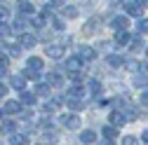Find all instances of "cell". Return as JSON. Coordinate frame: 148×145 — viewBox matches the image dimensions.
<instances>
[{
    "label": "cell",
    "mask_w": 148,
    "mask_h": 145,
    "mask_svg": "<svg viewBox=\"0 0 148 145\" xmlns=\"http://www.w3.org/2000/svg\"><path fill=\"white\" fill-rule=\"evenodd\" d=\"M59 124L66 126V129H71V131H75V129H80V124H82V122H80L78 115H68V112H66V115L59 117Z\"/></svg>",
    "instance_id": "1"
},
{
    "label": "cell",
    "mask_w": 148,
    "mask_h": 145,
    "mask_svg": "<svg viewBox=\"0 0 148 145\" xmlns=\"http://www.w3.org/2000/svg\"><path fill=\"white\" fill-rule=\"evenodd\" d=\"M47 84H49V87H61V84H64L61 70H49V72H47Z\"/></svg>",
    "instance_id": "2"
},
{
    "label": "cell",
    "mask_w": 148,
    "mask_h": 145,
    "mask_svg": "<svg viewBox=\"0 0 148 145\" xmlns=\"http://www.w3.org/2000/svg\"><path fill=\"white\" fill-rule=\"evenodd\" d=\"M80 68H82V59L78 56H68V61H66V70L68 72H80Z\"/></svg>",
    "instance_id": "3"
},
{
    "label": "cell",
    "mask_w": 148,
    "mask_h": 145,
    "mask_svg": "<svg viewBox=\"0 0 148 145\" xmlns=\"http://www.w3.org/2000/svg\"><path fill=\"white\" fill-rule=\"evenodd\" d=\"M16 9H19L24 16H33V3L31 0H19V3H16Z\"/></svg>",
    "instance_id": "4"
},
{
    "label": "cell",
    "mask_w": 148,
    "mask_h": 145,
    "mask_svg": "<svg viewBox=\"0 0 148 145\" xmlns=\"http://www.w3.org/2000/svg\"><path fill=\"white\" fill-rule=\"evenodd\" d=\"M47 56L49 59H61L64 56V45H47Z\"/></svg>",
    "instance_id": "5"
},
{
    "label": "cell",
    "mask_w": 148,
    "mask_h": 145,
    "mask_svg": "<svg viewBox=\"0 0 148 145\" xmlns=\"http://www.w3.org/2000/svg\"><path fill=\"white\" fill-rule=\"evenodd\" d=\"M108 119H110V124H113V126H122V124L127 122V115H125V112H120V110H113Z\"/></svg>",
    "instance_id": "6"
},
{
    "label": "cell",
    "mask_w": 148,
    "mask_h": 145,
    "mask_svg": "<svg viewBox=\"0 0 148 145\" xmlns=\"http://www.w3.org/2000/svg\"><path fill=\"white\" fill-rule=\"evenodd\" d=\"M110 26H113L115 30H127L129 19H127V16H115V19H110Z\"/></svg>",
    "instance_id": "7"
},
{
    "label": "cell",
    "mask_w": 148,
    "mask_h": 145,
    "mask_svg": "<svg viewBox=\"0 0 148 145\" xmlns=\"http://www.w3.org/2000/svg\"><path fill=\"white\" fill-rule=\"evenodd\" d=\"M85 89H87V94H89V96H99V94H101V84H99L97 80H87Z\"/></svg>",
    "instance_id": "8"
},
{
    "label": "cell",
    "mask_w": 148,
    "mask_h": 145,
    "mask_svg": "<svg viewBox=\"0 0 148 145\" xmlns=\"http://www.w3.org/2000/svg\"><path fill=\"white\" fill-rule=\"evenodd\" d=\"M78 56L82 59V61H92V59H94L97 56V54H94V49H92V47H78Z\"/></svg>",
    "instance_id": "9"
},
{
    "label": "cell",
    "mask_w": 148,
    "mask_h": 145,
    "mask_svg": "<svg viewBox=\"0 0 148 145\" xmlns=\"http://www.w3.org/2000/svg\"><path fill=\"white\" fill-rule=\"evenodd\" d=\"M35 42H38V38L33 33H21V47L31 49V47H35Z\"/></svg>",
    "instance_id": "10"
},
{
    "label": "cell",
    "mask_w": 148,
    "mask_h": 145,
    "mask_svg": "<svg viewBox=\"0 0 148 145\" xmlns=\"http://www.w3.org/2000/svg\"><path fill=\"white\" fill-rule=\"evenodd\" d=\"M68 96H73V98H85V96H89V94H87V89H85V87L73 84V87H71V91H68Z\"/></svg>",
    "instance_id": "11"
},
{
    "label": "cell",
    "mask_w": 148,
    "mask_h": 145,
    "mask_svg": "<svg viewBox=\"0 0 148 145\" xmlns=\"http://www.w3.org/2000/svg\"><path fill=\"white\" fill-rule=\"evenodd\" d=\"M3 110H5L7 115H16V112H21V103H19V101H7Z\"/></svg>",
    "instance_id": "12"
},
{
    "label": "cell",
    "mask_w": 148,
    "mask_h": 145,
    "mask_svg": "<svg viewBox=\"0 0 148 145\" xmlns=\"http://www.w3.org/2000/svg\"><path fill=\"white\" fill-rule=\"evenodd\" d=\"M66 105L71 108L73 112H78V110H82V105H85V103H82V98H73V96H66Z\"/></svg>",
    "instance_id": "13"
},
{
    "label": "cell",
    "mask_w": 148,
    "mask_h": 145,
    "mask_svg": "<svg viewBox=\"0 0 148 145\" xmlns=\"http://www.w3.org/2000/svg\"><path fill=\"white\" fill-rule=\"evenodd\" d=\"M10 82H12V87L16 89V91H24V87H26V77L24 75H12Z\"/></svg>",
    "instance_id": "14"
},
{
    "label": "cell",
    "mask_w": 148,
    "mask_h": 145,
    "mask_svg": "<svg viewBox=\"0 0 148 145\" xmlns=\"http://www.w3.org/2000/svg\"><path fill=\"white\" fill-rule=\"evenodd\" d=\"M106 63L113 66V68H120V66H125V59L118 56V54H108V56H106Z\"/></svg>",
    "instance_id": "15"
},
{
    "label": "cell",
    "mask_w": 148,
    "mask_h": 145,
    "mask_svg": "<svg viewBox=\"0 0 148 145\" xmlns=\"http://www.w3.org/2000/svg\"><path fill=\"white\" fill-rule=\"evenodd\" d=\"M26 66H28V70H38V72H40V70H42V59H38V56H31Z\"/></svg>",
    "instance_id": "16"
},
{
    "label": "cell",
    "mask_w": 148,
    "mask_h": 145,
    "mask_svg": "<svg viewBox=\"0 0 148 145\" xmlns=\"http://www.w3.org/2000/svg\"><path fill=\"white\" fill-rule=\"evenodd\" d=\"M94 140H97L94 131H89V129H87V131H82V133H80V143H85V145H92Z\"/></svg>",
    "instance_id": "17"
},
{
    "label": "cell",
    "mask_w": 148,
    "mask_h": 145,
    "mask_svg": "<svg viewBox=\"0 0 148 145\" xmlns=\"http://www.w3.org/2000/svg\"><path fill=\"white\" fill-rule=\"evenodd\" d=\"M134 87L148 89V75H146V72H143V75H134Z\"/></svg>",
    "instance_id": "18"
},
{
    "label": "cell",
    "mask_w": 148,
    "mask_h": 145,
    "mask_svg": "<svg viewBox=\"0 0 148 145\" xmlns=\"http://www.w3.org/2000/svg\"><path fill=\"white\" fill-rule=\"evenodd\" d=\"M3 133H5V136H14V133H16V124L10 122V119L3 122Z\"/></svg>",
    "instance_id": "19"
},
{
    "label": "cell",
    "mask_w": 148,
    "mask_h": 145,
    "mask_svg": "<svg viewBox=\"0 0 148 145\" xmlns=\"http://www.w3.org/2000/svg\"><path fill=\"white\" fill-rule=\"evenodd\" d=\"M125 9H127V14H132V16H141V5H136V3H127Z\"/></svg>",
    "instance_id": "20"
},
{
    "label": "cell",
    "mask_w": 148,
    "mask_h": 145,
    "mask_svg": "<svg viewBox=\"0 0 148 145\" xmlns=\"http://www.w3.org/2000/svg\"><path fill=\"white\" fill-rule=\"evenodd\" d=\"M21 103H24V105H33V103H35V94L24 89V91H21Z\"/></svg>",
    "instance_id": "21"
},
{
    "label": "cell",
    "mask_w": 148,
    "mask_h": 145,
    "mask_svg": "<svg viewBox=\"0 0 148 145\" xmlns=\"http://www.w3.org/2000/svg\"><path fill=\"white\" fill-rule=\"evenodd\" d=\"M99 24H101V21H99V16H94V19H89V21L85 24V33H94V30L99 28Z\"/></svg>",
    "instance_id": "22"
},
{
    "label": "cell",
    "mask_w": 148,
    "mask_h": 145,
    "mask_svg": "<svg viewBox=\"0 0 148 145\" xmlns=\"http://www.w3.org/2000/svg\"><path fill=\"white\" fill-rule=\"evenodd\" d=\"M115 42L118 45H129V33L127 30H118L115 33Z\"/></svg>",
    "instance_id": "23"
},
{
    "label": "cell",
    "mask_w": 148,
    "mask_h": 145,
    "mask_svg": "<svg viewBox=\"0 0 148 145\" xmlns=\"http://www.w3.org/2000/svg\"><path fill=\"white\" fill-rule=\"evenodd\" d=\"M103 138H115L118 136V126H113V124H108V126H103Z\"/></svg>",
    "instance_id": "24"
},
{
    "label": "cell",
    "mask_w": 148,
    "mask_h": 145,
    "mask_svg": "<svg viewBox=\"0 0 148 145\" xmlns=\"http://www.w3.org/2000/svg\"><path fill=\"white\" fill-rule=\"evenodd\" d=\"M57 143V133H42L40 136V145H54Z\"/></svg>",
    "instance_id": "25"
},
{
    "label": "cell",
    "mask_w": 148,
    "mask_h": 145,
    "mask_svg": "<svg viewBox=\"0 0 148 145\" xmlns=\"http://www.w3.org/2000/svg\"><path fill=\"white\" fill-rule=\"evenodd\" d=\"M28 143V136H24V133H14L12 136V145H26Z\"/></svg>",
    "instance_id": "26"
},
{
    "label": "cell",
    "mask_w": 148,
    "mask_h": 145,
    "mask_svg": "<svg viewBox=\"0 0 148 145\" xmlns=\"http://www.w3.org/2000/svg\"><path fill=\"white\" fill-rule=\"evenodd\" d=\"M49 21H52V26H54V30H59V33L64 30V19H61V16H57V14H54V16H52Z\"/></svg>",
    "instance_id": "27"
},
{
    "label": "cell",
    "mask_w": 148,
    "mask_h": 145,
    "mask_svg": "<svg viewBox=\"0 0 148 145\" xmlns=\"http://www.w3.org/2000/svg\"><path fill=\"white\" fill-rule=\"evenodd\" d=\"M19 54H21V47H19V45H10V47H7V56L16 59V56H19Z\"/></svg>",
    "instance_id": "28"
},
{
    "label": "cell",
    "mask_w": 148,
    "mask_h": 145,
    "mask_svg": "<svg viewBox=\"0 0 148 145\" xmlns=\"http://www.w3.org/2000/svg\"><path fill=\"white\" fill-rule=\"evenodd\" d=\"M35 96H49V84H38L35 87Z\"/></svg>",
    "instance_id": "29"
},
{
    "label": "cell",
    "mask_w": 148,
    "mask_h": 145,
    "mask_svg": "<svg viewBox=\"0 0 148 145\" xmlns=\"http://www.w3.org/2000/svg\"><path fill=\"white\" fill-rule=\"evenodd\" d=\"M64 16H66V19H75V16H78V7H64Z\"/></svg>",
    "instance_id": "30"
},
{
    "label": "cell",
    "mask_w": 148,
    "mask_h": 145,
    "mask_svg": "<svg viewBox=\"0 0 148 145\" xmlns=\"http://www.w3.org/2000/svg\"><path fill=\"white\" fill-rule=\"evenodd\" d=\"M136 30L139 33H148V19H136Z\"/></svg>",
    "instance_id": "31"
},
{
    "label": "cell",
    "mask_w": 148,
    "mask_h": 145,
    "mask_svg": "<svg viewBox=\"0 0 148 145\" xmlns=\"http://www.w3.org/2000/svg\"><path fill=\"white\" fill-rule=\"evenodd\" d=\"M122 145H139V140H136L134 136H125V138H122Z\"/></svg>",
    "instance_id": "32"
},
{
    "label": "cell",
    "mask_w": 148,
    "mask_h": 145,
    "mask_svg": "<svg viewBox=\"0 0 148 145\" xmlns=\"http://www.w3.org/2000/svg\"><path fill=\"white\" fill-rule=\"evenodd\" d=\"M24 77H28V80H38V77H40V72H38V70H26V72H24Z\"/></svg>",
    "instance_id": "33"
},
{
    "label": "cell",
    "mask_w": 148,
    "mask_h": 145,
    "mask_svg": "<svg viewBox=\"0 0 148 145\" xmlns=\"http://www.w3.org/2000/svg\"><path fill=\"white\" fill-rule=\"evenodd\" d=\"M125 66H127L129 70H139V68H141V66H139L136 61H125Z\"/></svg>",
    "instance_id": "34"
},
{
    "label": "cell",
    "mask_w": 148,
    "mask_h": 145,
    "mask_svg": "<svg viewBox=\"0 0 148 145\" xmlns=\"http://www.w3.org/2000/svg\"><path fill=\"white\" fill-rule=\"evenodd\" d=\"M141 105L148 108V89H143V94H141Z\"/></svg>",
    "instance_id": "35"
},
{
    "label": "cell",
    "mask_w": 148,
    "mask_h": 145,
    "mask_svg": "<svg viewBox=\"0 0 148 145\" xmlns=\"http://www.w3.org/2000/svg\"><path fill=\"white\" fill-rule=\"evenodd\" d=\"M33 24H35V26H42V24H45V16H42V14L33 16Z\"/></svg>",
    "instance_id": "36"
},
{
    "label": "cell",
    "mask_w": 148,
    "mask_h": 145,
    "mask_svg": "<svg viewBox=\"0 0 148 145\" xmlns=\"http://www.w3.org/2000/svg\"><path fill=\"white\" fill-rule=\"evenodd\" d=\"M10 33H12L10 26H3V24H0V35H3V38H5V35H10Z\"/></svg>",
    "instance_id": "37"
},
{
    "label": "cell",
    "mask_w": 148,
    "mask_h": 145,
    "mask_svg": "<svg viewBox=\"0 0 148 145\" xmlns=\"http://www.w3.org/2000/svg\"><path fill=\"white\" fill-rule=\"evenodd\" d=\"M7 54H0V68H7Z\"/></svg>",
    "instance_id": "38"
},
{
    "label": "cell",
    "mask_w": 148,
    "mask_h": 145,
    "mask_svg": "<svg viewBox=\"0 0 148 145\" xmlns=\"http://www.w3.org/2000/svg\"><path fill=\"white\" fill-rule=\"evenodd\" d=\"M49 3V7H59V5H64V0H47Z\"/></svg>",
    "instance_id": "39"
},
{
    "label": "cell",
    "mask_w": 148,
    "mask_h": 145,
    "mask_svg": "<svg viewBox=\"0 0 148 145\" xmlns=\"http://www.w3.org/2000/svg\"><path fill=\"white\" fill-rule=\"evenodd\" d=\"M101 145H113V138H101Z\"/></svg>",
    "instance_id": "40"
},
{
    "label": "cell",
    "mask_w": 148,
    "mask_h": 145,
    "mask_svg": "<svg viewBox=\"0 0 148 145\" xmlns=\"http://www.w3.org/2000/svg\"><path fill=\"white\" fill-rule=\"evenodd\" d=\"M5 94H7V87H5V84H0V98H3Z\"/></svg>",
    "instance_id": "41"
},
{
    "label": "cell",
    "mask_w": 148,
    "mask_h": 145,
    "mask_svg": "<svg viewBox=\"0 0 148 145\" xmlns=\"http://www.w3.org/2000/svg\"><path fill=\"white\" fill-rule=\"evenodd\" d=\"M141 140H143V143H148V129L143 131V136H141Z\"/></svg>",
    "instance_id": "42"
},
{
    "label": "cell",
    "mask_w": 148,
    "mask_h": 145,
    "mask_svg": "<svg viewBox=\"0 0 148 145\" xmlns=\"http://www.w3.org/2000/svg\"><path fill=\"white\" fill-rule=\"evenodd\" d=\"M136 5H141V7H146V5H148V0H136Z\"/></svg>",
    "instance_id": "43"
},
{
    "label": "cell",
    "mask_w": 148,
    "mask_h": 145,
    "mask_svg": "<svg viewBox=\"0 0 148 145\" xmlns=\"http://www.w3.org/2000/svg\"><path fill=\"white\" fill-rule=\"evenodd\" d=\"M5 70H7V68H0V77H5Z\"/></svg>",
    "instance_id": "44"
},
{
    "label": "cell",
    "mask_w": 148,
    "mask_h": 145,
    "mask_svg": "<svg viewBox=\"0 0 148 145\" xmlns=\"http://www.w3.org/2000/svg\"><path fill=\"white\" fill-rule=\"evenodd\" d=\"M3 112H5V110H0V117H3Z\"/></svg>",
    "instance_id": "45"
},
{
    "label": "cell",
    "mask_w": 148,
    "mask_h": 145,
    "mask_svg": "<svg viewBox=\"0 0 148 145\" xmlns=\"http://www.w3.org/2000/svg\"><path fill=\"white\" fill-rule=\"evenodd\" d=\"M146 56H148V49H146Z\"/></svg>",
    "instance_id": "46"
},
{
    "label": "cell",
    "mask_w": 148,
    "mask_h": 145,
    "mask_svg": "<svg viewBox=\"0 0 148 145\" xmlns=\"http://www.w3.org/2000/svg\"><path fill=\"white\" fill-rule=\"evenodd\" d=\"M0 3H3V0H0Z\"/></svg>",
    "instance_id": "47"
},
{
    "label": "cell",
    "mask_w": 148,
    "mask_h": 145,
    "mask_svg": "<svg viewBox=\"0 0 148 145\" xmlns=\"http://www.w3.org/2000/svg\"><path fill=\"white\" fill-rule=\"evenodd\" d=\"M0 145H3V143H0Z\"/></svg>",
    "instance_id": "48"
}]
</instances>
